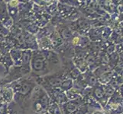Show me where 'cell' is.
Wrapping results in <instances>:
<instances>
[{
  "label": "cell",
  "instance_id": "30",
  "mask_svg": "<svg viewBox=\"0 0 123 114\" xmlns=\"http://www.w3.org/2000/svg\"><path fill=\"white\" fill-rule=\"evenodd\" d=\"M31 0H18V2L20 3H26V2H29Z\"/></svg>",
  "mask_w": 123,
  "mask_h": 114
},
{
  "label": "cell",
  "instance_id": "2",
  "mask_svg": "<svg viewBox=\"0 0 123 114\" xmlns=\"http://www.w3.org/2000/svg\"><path fill=\"white\" fill-rule=\"evenodd\" d=\"M50 98L43 87L37 85L31 95L28 108L35 114H44L50 103Z\"/></svg>",
  "mask_w": 123,
  "mask_h": 114
},
{
  "label": "cell",
  "instance_id": "19",
  "mask_svg": "<svg viewBox=\"0 0 123 114\" xmlns=\"http://www.w3.org/2000/svg\"><path fill=\"white\" fill-rule=\"evenodd\" d=\"M114 75H115V71L113 70H109L106 72L102 74L98 77L99 83L101 84H109L112 81Z\"/></svg>",
  "mask_w": 123,
  "mask_h": 114
},
{
  "label": "cell",
  "instance_id": "5",
  "mask_svg": "<svg viewBox=\"0 0 123 114\" xmlns=\"http://www.w3.org/2000/svg\"><path fill=\"white\" fill-rule=\"evenodd\" d=\"M65 78H67L65 75V72L62 70V69H61L57 71L46 75L41 77V80L47 84V85H48L49 87H54V88H59L61 82Z\"/></svg>",
  "mask_w": 123,
  "mask_h": 114
},
{
  "label": "cell",
  "instance_id": "12",
  "mask_svg": "<svg viewBox=\"0 0 123 114\" xmlns=\"http://www.w3.org/2000/svg\"><path fill=\"white\" fill-rule=\"evenodd\" d=\"M22 53L23 49H21L18 48H12L10 49L9 55L15 66H21V65H22Z\"/></svg>",
  "mask_w": 123,
  "mask_h": 114
},
{
  "label": "cell",
  "instance_id": "8",
  "mask_svg": "<svg viewBox=\"0 0 123 114\" xmlns=\"http://www.w3.org/2000/svg\"><path fill=\"white\" fill-rule=\"evenodd\" d=\"M22 34H23V39L25 45V49H31L32 51L39 49L38 45H37V38L35 34H32V33L26 31L23 28H22Z\"/></svg>",
  "mask_w": 123,
  "mask_h": 114
},
{
  "label": "cell",
  "instance_id": "31",
  "mask_svg": "<svg viewBox=\"0 0 123 114\" xmlns=\"http://www.w3.org/2000/svg\"><path fill=\"white\" fill-rule=\"evenodd\" d=\"M9 1H11V0H3V2H5L6 4V3H8V2H9Z\"/></svg>",
  "mask_w": 123,
  "mask_h": 114
},
{
  "label": "cell",
  "instance_id": "4",
  "mask_svg": "<svg viewBox=\"0 0 123 114\" xmlns=\"http://www.w3.org/2000/svg\"><path fill=\"white\" fill-rule=\"evenodd\" d=\"M41 52L46 60L49 72H55L61 69V59L56 51L53 49H42Z\"/></svg>",
  "mask_w": 123,
  "mask_h": 114
},
{
  "label": "cell",
  "instance_id": "9",
  "mask_svg": "<svg viewBox=\"0 0 123 114\" xmlns=\"http://www.w3.org/2000/svg\"><path fill=\"white\" fill-rule=\"evenodd\" d=\"M55 30L57 31L59 35L61 37L62 40L64 43H69L72 36L74 34V32L72 31L70 27L65 24H58V25L55 28Z\"/></svg>",
  "mask_w": 123,
  "mask_h": 114
},
{
  "label": "cell",
  "instance_id": "27",
  "mask_svg": "<svg viewBox=\"0 0 123 114\" xmlns=\"http://www.w3.org/2000/svg\"><path fill=\"white\" fill-rule=\"evenodd\" d=\"M10 31L9 30H8L6 27H4V25L0 22V34L2 35L3 37H6L8 35H9Z\"/></svg>",
  "mask_w": 123,
  "mask_h": 114
},
{
  "label": "cell",
  "instance_id": "1",
  "mask_svg": "<svg viewBox=\"0 0 123 114\" xmlns=\"http://www.w3.org/2000/svg\"><path fill=\"white\" fill-rule=\"evenodd\" d=\"M13 91V101L24 109L28 108V103L34 89L37 85L30 75L6 84Z\"/></svg>",
  "mask_w": 123,
  "mask_h": 114
},
{
  "label": "cell",
  "instance_id": "6",
  "mask_svg": "<svg viewBox=\"0 0 123 114\" xmlns=\"http://www.w3.org/2000/svg\"><path fill=\"white\" fill-rule=\"evenodd\" d=\"M83 104H84V100L83 98H81L74 100H67L66 103L59 105V107L61 114H70Z\"/></svg>",
  "mask_w": 123,
  "mask_h": 114
},
{
  "label": "cell",
  "instance_id": "7",
  "mask_svg": "<svg viewBox=\"0 0 123 114\" xmlns=\"http://www.w3.org/2000/svg\"><path fill=\"white\" fill-rule=\"evenodd\" d=\"M0 22H1L4 27H6L8 30H10L11 27L13 26L14 22L11 17L8 15L7 10L6 4L2 2H0Z\"/></svg>",
  "mask_w": 123,
  "mask_h": 114
},
{
  "label": "cell",
  "instance_id": "21",
  "mask_svg": "<svg viewBox=\"0 0 123 114\" xmlns=\"http://www.w3.org/2000/svg\"><path fill=\"white\" fill-rule=\"evenodd\" d=\"M48 114H61V109L59 105L52 100H50L49 105L47 109V112Z\"/></svg>",
  "mask_w": 123,
  "mask_h": 114
},
{
  "label": "cell",
  "instance_id": "11",
  "mask_svg": "<svg viewBox=\"0 0 123 114\" xmlns=\"http://www.w3.org/2000/svg\"><path fill=\"white\" fill-rule=\"evenodd\" d=\"M103 111L105 114H122L123 107L121 103H107Z\"/></svg>",
  "mask_w": 123,
  "mask_h": 114
},
{
  "label": "cell",
  "instance_id": "20",
  "mask_svg": "<svg viewBox=\"0 0 123 114\" xmlns=\"http://www.w3.org/2000/svg\"><path fill=\"white\" fill-rule=\"evenodd\" d=\"M92 96L97 101H99L103 98L105 97L104 94V90H103V84H98L96 86H95L94 87H92Z\"/></svg>",
  "mask_w": 123,
  "mask_h": 114
},
{
  "label": "cell",
  "instance_id": "33",
  "mask_svg": "<svg viewBox=\"0 0 123 114\" xmlns=\"http://www.w3.org/2000/svg\"><path fill=\"white\" fill-rule=\"evenodd\" d=\"M0 105H1V103H0Z\"/></svg>",
  "mask_w": 123,
  "mask_h": 114
},
{
  "label": "cell",
  "instance_id": "13",
  "mask_svg": "<svg viewBox=\"0 0 123 114\" xmlns=\"http://www.w3.org/2000/svg\"><path fill=\"white\" fill-rule=\"evenodd\" d=\"M83 77H84V81L85 83L86 84V85L91 87H94L97 84H99L98 81V78L93 74L92 71L88 70L85 73H83Z\"/></svg>",
  "mask_w": 123,
  "mask_h": 114
},
{
  "label": "cell",
  "instance_id": "16",
  "mask_svg": "<svg viewBox=\"0 0 123 114\" xmlns=\"http://www.w3.org/2000/svg\"><path fill=\"white\" fill-rule=\"evenodd\" d=\"M83 100H84V103L89 107V109L92 108V109H96L97 110H103V108H102L99 103L92 95L83 98Z\"/></svg>",
  "mask_w": 123,
  "mask_h": 114
},
{
  "label": "cell",
  "instance_id": "18",
  "mask_svg": "<svg viewBox=\"0 0 123 114\" xmlns=\"http://www.w3.org/2000/svg\"><path fill=\"white\" fill-rule=\"evenodd\" d=\"M37 41L39 49H53L51 42H50L48 37H42L37 38Z\"/></svg>",
  "mask_w": 123,
  "mask_h": 114
},
{
  "label": "cell",
  "instance_id": "17",
  "mask_svg": "<svg viewBox=\"0 0 123 114\" xmlns=\"http://www.w3.org/2000/svg\"><path fill=\"white\" fill-rule=\"evenodd\" d=\"M32 56V50L31 49H24L22 53V65L21 66H23L25 68L31 69L30 63Z\"/></svg>",
  "mask_w": 123,
  "mask_h": 114
},
{
  "label": "cell",
  "instance_id": "23",
  "mask_svg": "<svg viewBox=\"0 0 123 114\" xmlns=\"http://www.w3.org/2000/svg\"><path fill=\"white\" fill-rule=\"evenodd\" d=\"M73 83H74V81L72 79L65 78L61 82L60 87H59V89L61 90L63 92H66L67 91H68L73 87Z\"/></svg>",
  "mask_w": 123,
  "mask_h": 114
},
{
  "label": "cell",
  "instance_id": "10",
  "mask_svg": "<svg viewBox=\"0 0 123 114\" xmlns=\"http://www.w3.org/2000/svg\"><path fill=\"white\" fill-rule=\"evenodd\" d=\"M18 0H11L8 3H6L8 15L13 21L14 24H17V21L18 22Z\"/></svg>",
  "mask_w": 123,
  "mask_h": 114
},
{
  "label": "cell",
  "instance_id": "28",
  "mask_svg": "<svg viewBox=\"0 0 123 114\" xmlns=\"http://www.w3.org/2000/svg\"><path fill=\"white\" fill-rule=\"evenodd\" d=\"M8 104L6 103L0 105V114H8Z\"/></svg>",
  "mask_w": 123,
  "mask_h": 114
},
{
  "label": "cell",
  "instance_id": "25",
  "mask_svg": "<svg viewBox=\"0 0 123 114\" xmlns=\"http://www.w3.org/2000/svg\"><path fill=\"white\" fill-rule=\"evenodd\" d=\"M103 87L105 96L109 98L114 94V92L116 91L110 84H103Z\"/></svg>",
  "mask_w": 123,
  "mask_h": 114
},
{
  "label": "cell",
  "instance_id": "14",
  "mask_svg": "<svg viewBox=\"0 0 123 114\" xmlns=\"http://www.w3.org/2000/svg\"><path fill=\"white\" fill-rule=\"evenodd\" d=\"M0 64L5 68V75H6L8 72L9 69L14 65L13 62H12L9 55V52L4 55H1V56H0Z\"/></svg>",
  "mask_w": 123,
  "mask_h": 114
},
{
  "label": "cell",
  "instance_id": "29",
  "mask_svg": "<svg viewBox=\"0 0 123 114\" xmlns=\"http://www.w3.org/2000/svg\"><path fill=\"white\" fill-rule=\"evenodd\" d=\"M92 114H105L103 110H96L93 112Z\"/></svg>",
  "mask_w": 123,
  "mask_h": 114
},
{
  "label": "cell",
  "instance_id": "26",
  "mask_svg": "<svg viewBox=\"0 0 123 114\" xmlns=\"http://www.w3.org/2000/svg\"><path fill=\"white\" fill-rule=\"evenodd\" d=\"M60 2L62 3H66L67 5L71 6H78L80 2L77 0H60Z\"/></svg>",
  "mask_w": 123,
  "mask_h": 114
},
{
  "label": "cell",
  "instance_id": "24",
  "mask_svg": "<svg viewBox=\"0 0 123 114\" xmlns=\"http://www.w3.org/2000/svg\"><path fill=\"white\" fill-rule=\"evenodd\" d=\"M89 113H90V109L84 103L70 114H88Z\"/></svg>",
  "mask_w": 123,
  "mask_h": 114
},
{
  "label": "cell",
  "instance_id": "15",
  "mask_svg": "<svg viewBox=\"0 0 123 114\" xmlns=\"http://www.w3.org/2000/svg\"><path fill=\"white\" fill-rule=\"evenodd\" d=\"M72 61H73L74 65L77 67L81 73H85L86 71H87L89 70L84 57L74 56L73 58H72Z\"/></svg>",
  "mask_w": 123,
  "mask_h": 114
},
{
  "label": "cell",
  "instance_id": "32",
  "mask_svg": "<svg viewBox=\"0 0 123 114\" xmlns=\"http://www.w3.org/2000/svg\"><path fill=\"white\" fill-rule=\"evenodd\" d=\"M0 56H1V53H0Z\"/></svg>",
  "mask_w": 123,
  "mask_h": 114
},
{
  "label": "cell",
  "instance_id": "3",
  "mask_svg": "<svg viewBox=\"0 0 123 114\" xmlns=\"http://www.w3.org/2000/svg\"><path fill=\"white\" fill-rule=\"evenodd\" d=\"M30 66H31L30 75L33 78L42 77V76L50 74L46 60L43 53L41 52V50L40 49L32 51Z\"/></svg>",
  "mask_w": 123,
  "mask_h": 114
},
{
  "label": "cell",
  "instance_id": "22",
  "mask_svg": "<svg viewBox=\"0 0 123 114\" xmlns=\"http://www.w3.org/2000/svg\"><path fill=\"white\" fill-rule=\"evenodd\" d=\"M67 98L68 100H77L79 98H83L81 94L79 93L78 91H77L76 90H74V88H71V89L65 92Z\"/></svg>",
  "mask_w": 123,
  "mask_h": 114
}]
</instances>
